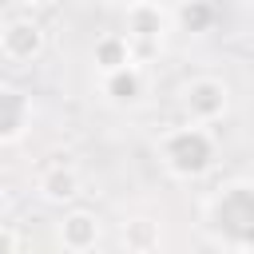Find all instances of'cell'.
Here are the masks:
<instances>
[{"label": "cell", "instance_id": "cell-1", "mask_svg": "<svg viewBox=\"0 0 254 254\" xmlns=\"http://www.w3.org/2000/svg\"><path fill=\"white\" fill-rule=\"evenodd\" d=\"M202 230L226 254H254V179H230L202 202Z\"/></svg>", "mask_w": 254, "mask_h": 254}, {"label": "cell", "instance_id": "cell-2", "mask_svg": "<svg viewBox=\"0 0 254 254\" xmlns=\"http://www.w3.org/2000/svg\"><path fill=\"white\" fill-rule=\"evenodd\" d=\"M155 151H159L163 171L171 179H183V183H194V179L210 175L214 163H218V139L210 135V127H198V123L167 127L155 139Z\"/></svg>", "mask_w": 254, "mask_h": 254}, {"label": "cell", "instance_id": "cell-3", "mask_svg": "<svg viewBox=\"0 0 254 254\" xmlns=\"http://www.w3.org/2000/svg\"><path fill=\"white\" fill-rule=\"evenodd\" d=\"M179 107H183L187 123L210 127V123L226 119V111H230V83L218 75H190L179 87Z\"/></svg>", "mask_w": 254, "mask_h": 254}, {"label": "cell", "instance_id": "cell-4", "mask_svg": "<svg viewBox=\"0 0 254 254\" xmlns=\"http://www.w3.org/2000/svg\"><path fill=\"white\" fill-rule=\"evenodd\" d=\"M44 48H48V32H44L40 20H32V16H8L4 20V28H0V56L8 64L24 67V64L40 60Z\"/></svg>", "mask_w": 254, "mask_h": 254}, {"label": "cell", "instance_id": "cell-5", "mask_svg": "<svg viewBox=\"0 0 254 254\" xmlns=\"http://www.w3.org/2000/svg\"><path fill=\"white\" fill-rule=\"evenodd\" d=\"M32 115H36V103L24 87H16L12 79L0 83V143L4 147H16L28 127H32Z\"/></svg>", "mask_w": 254, "mask_h": 254}, {"label": "cell", "instance_id": "cell-6", "mask_svg": "<svg viewBox=\"0 0 254 254\" xmlns=\"http://www.w3.org/2000/svg\"><path fill=\"white\" fill-rule=\"evenodd\" d=\"M99 238H103V226H99V214H95V210L71 206V210L56 222V242H60V250L87 254V250L99 246Z\"/></svg>", "mask_w": 254, "mask_h": 254}, {"label": "cell", "instance_id": "cell-7", "mask_svg": "<svg viewBox=\"0 0 254 254\" xmlns=\"http://www.w3.org/2000/svg\"><path fill=\"white\" fill-rule=\"evenodd\" d=\"M36 194H40L48 206H67V202H75V198L83 194V179H79V171H75L71 163H52V167L40 171Z\"/></svg>", "mask_w": 254, "mask_h": 254}, {"label": "cell", "instance_id": "cell-8", "mask_svg": "<svg viewBox=\"0 0 254 254\" xmlns=\"http://www.w3.org/2000/svg\"><path fill=\"white\" fill-rule=\"evenodd\" d=\"M167 24H171V16H167V8L155 4V0H143L139 8L123 12V32L131 36V44H147V48L163 44Z\"/></svg>", "mask_w": 254, "mask_h": 254}, {"label": "cell", "instance_id": "cell-9", "mask_svg": "<svg viewBox=\"0 0 254 254\" xmlns=\"http://www.w3.org/2000/svg\"><path fill=\"white\" fill-rule=\"evenodd\" d=\"M91 64L99 75H111V71H123V67H135V44L127 32H103L95 44H91Z\"/></svg>", "mask_w": 254, "mask_h": 254}, {"label": "cell", "instance_id": "cell-10", "mask_svg": "<svg viewBox=\"0 0 254 254\" xmlns=\"http://www.w3.org/2000/svg\"><path fill=\"white\" fill-rule=\"evenodd\" d=\"M99 87H103L107 103H115V107H139L147 99V71L135 64V67H123V71L103 75Z\"/></svg>", "mask_w": 254, "mask_h": 254}, {"label": "cell", "instance_id": "cell-11", "mask_svg": "<svg viewBox=\"0 0 254 254\" xmlns=\"http://www.w3.org/2000/svg\"><path fill=\"white\" fill-rule=\"evenodd\" d=\"M119 242H123V254H155L159 242H163V230L155 218H127L119 226Z\"/></svg>", "mask_w": 254, "mask_h": 254}, {"label": "cell", "instance_id": "cell-12", "mask_svg": "<svg viewBox=\"0 0 254 254\" xmlns=\"http://www.w3.org/2000/svg\"><path fill=\"white\" fill-rule=\"evenodd\" d=\"M175 20H179V28H183V32L202 36V32H210V28H214L218 12H214V4H206V0H183V4H179V12H175Z\"/></svg>", "mask_w": 254, "mask_h": 254}, {"label": "cell", "instance_id": "cell-13", "mask_svg": "<svg viewBox=\"0 0 254 254\" xmlns=\"http://www.w3.org/2000/svg\"><path fill=\"white\" fill-rule=\"evenodd\" d=\"M20 250H24L20 226H16V222H4V226H0V254H20Z\"/></svg>", "mask_w": 254, "mask_h": 254}, {"label": "cell", "instance_id": "cell-14", "mask_svg": "<svg viewBox=\"0 0 254 254\" xmlns=\"http://www.w3.org/2000/svg\"><path fill=\"white\" fill-rule=\"evenodd\" d=\"M103 8H115V12H131V8H139L143 0H99Z\"/></svg>", "mask_w": 254, "mask_h": 254}, {"label": "cell", "instance_id": "cell-15", "mask_svg": "<svg viewBox=\"0 0 254 254\" xmlns=\"http://www.w3.org/2000/svg\"><path fill=\"white\" fill-rule=\"evenodd\" d=\"M24 8H48V4H56V0H20Z\"/></svg>", "mask_w": 254, "mask_h": 254}, {"label": "cell", "instance_id": "cell-16", "mask_svg": "<svg viewBox=\"0 0 254 254\" xmlns=\"http://www.w3.org/2000/svg\"><path fill=\"white\" fill-rule=\"evenodd\" d=\"M64 254H75V250H64Z\"/></svg>", "mask_w": 254, "mask_h": 254}]
</instances>
